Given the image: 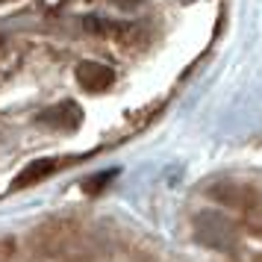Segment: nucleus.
I'll use <instances>...</instances> for the list:
<instances>
[{
  "label": "nucleus",
  "instance_id": "obj_6",
  "mask_svg": "<svg viewBox=\"0 0 262 262\" xmlns=\"http://www.w3.org/2000/svg\"><path fill=\"white\" fill-rule=\"evenodd\" d=\"M15 253V242L12 238H0V262H9Z\"/></svg>",
  "mask_w": 262,
  "mask_h": 262
},
{
  "label": "nucleus",
  "instance_id": "obj_7",
  "mask_svg": "<svg viewBox=\"0 0 262 262\" xmlns=\"http://www.w3.org/2000/svg\"><path fill=\"white\" fill-rule=\"evenodd\" d=\"M259 262H262V256H259Z\"/></svg>",
  "mask_w": 262,
  "mask_h": 262
},
{
  "label": "nucleus",
  "instance_id": "obj_1",
  "mask_svg": "<svg viewBox=\"0 0 262 262\" xmlns=\"http://www.w3.org/2000/svg\"><path fill=\"white\" fill-rule=\"evenodd\" d=\"M194 233L203 245L215 250H230L236 245V227L221 212H201L194 218Z\"/></svg>",
  "mask_w": 262,
  "mask_h": 262
},
{
  "label": "nucleus",
  "instance_id": "obj_3",
  "mask_svg": "<svg viewBox=\"0 0 262 262\" xmlns=\"http://www.w3.org/2000/svg\"><path fill=\"white\" fill-rule=\"evenodd\" d=\"M80 106L74 103V100H62L59 106L48 109V112H41L38 115V124H45V127H56V130H77L80 127Z\"/></svg>",
  "mask_w": 262,
  "mask_h": 262
},
{
  "label": "nucleus",
  "instance_id": "obj_2",
  "mask_svg": "<svg viewBox=\"0 0 262 262\" xmlns=\"http://www.w3.org/2000/svg\"><path fill=\"white\" fill-rule=\"evenodd\" d=\"M74 77H77V83H80L83 92H92V95H95V92H103V89L112 85L115 71H112L109 65H103V62H80L77 71H74Z\"/></svg>",
  "mask_w": 262,
  "mask_h": 262
},
{
  "label": "nucleus",
  "instance_id": "obj_5",
  "mask_svg": "<svg viewBox=\"0 0 262 262\" xmlns=\"http://www.w3.org/2000/svg\"><path fill=\"white\" fill-rule=\"evenodd\" d=\"M115 177H118V171H103V174H97V177L85 180V183H83L85 194H97V191H103V186H106V183H112Z\"/></svg>",
  "mask_w": 262,
  "mask_h": 262
},
{
  "label": "nucleus",
  "instance_id": "obj_4",
  "mask_svg": "<svg viewBox=\"0 0 262 262\" xmlns=\"http://www.w3.org/2000/svg\"><path fill=\"white\" fill-rule=\"evenodd\" d=\"M59 168V162L56 159H36V162H30V165L21 171V174H15L12 180V189H30V186H36V183H41L45 177H50L53 171Z\"/></svg>",
  "mask_w": 262,
  "mask_h": 262
}]
</instances>
